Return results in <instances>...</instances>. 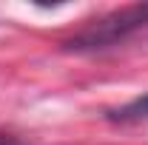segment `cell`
<instances>
[{
  "label": "cell",
  "instance_id": "obj_1",
  "mask_svg": "<svg viewBox=\"0 0 148 145\" xmlns=\"http://www.w3.org/2000/svg\"><path fill=\"white\" fill-rule=\"evenodd\" d=\"M148 26V3H134V6H123L114 9L100 20L88 23L86 29H80L77 34L63 40V51H74V54H94V51H106L111 46L128 40L134 31Z\"/></svg>",
  "mask_w": 148,
  "mask_h": 145
},
{
  "label": "cell",
  "instance_id": "obj_2",
  "mask_svg": "<svg viewBox=\"0 0 148 145\" xmlns=\"http://www.w3.org/2000/svg\"><path fill=\"white\" fill-rule=\"evenodd\" d=\"M106 120L111 122H120V125H131V122H148V91L134 97L128 103L117 105V108L106 111Z\"/></svg>",
  "mask_w": 148,
  "mask_h": 145
},
{
  "label": "cell",
  "instance_id": "obj_3",
  "mask_svg": "<svg viewBox=\"0 0 148 145\" xmlns=\"http://www.w3.org/2000/svg\"><path fill=\"white\" fill-rule=\"evenodd\" d=\"M0 145H17V142H14V137H9V134L0 131Z\"/></svg>",
  "mask_w": 148,
  "mask_h": 145
}]
</instances>
